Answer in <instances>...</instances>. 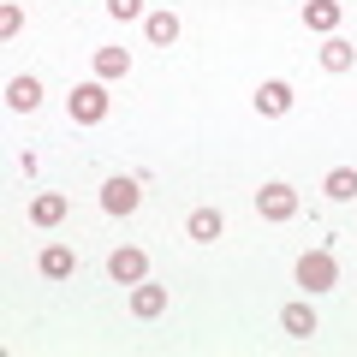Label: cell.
Instances as JSON below:
<instances>
[{"label": "cell", "instance_id": "obj_1", "mask_svg": "<svg viewBox=\"0 0 357 357\" xmlns=\"http://www.w3.org/2000/svg\"><path fill=\"white\" fill-rule=\"evenodd\" d=\"M298 286H304V292H333V286H340V262H333L328 250H304L298 256Z\"/></svg>", "mask_w": 357, "mask_h": 357}, {"label": "cell", "instance_id": "obj_2", "mask_svg": "<svg viewBox=\"0 0 357 357\" xmlns=\"http://www.w3.org/2000/svg\"><path fill=\"white\" fill-rule=\"evenodd\" d=\"M66 114H72L77 126H102V119H107V89H102V77H96V84H77L72 96H66Z\"/></svg>", "mask_w": 357, "mask_h": 357}, {"label": "cell", "instance_id": "obj_3", "mask_svg": "<svg viewBox=\"0 0 357 357\" xmlns=\"http://www.w3.org/2000/svg\"><path fill=\"white\" fill-rule=\"evenodd\" d=\"M256 215L262 220H292L298 215V191L292 185H262V191H256Z\"/></svg>", "mask_w": 357, "mask_h": 357}, {"label": "cell", "instance_id": "obj_4", "mask_svg": "<svg viewBox=\"0 0 357 357\" xmlns=\"http://www.w3.org/2000/svg\"><path fill=\"white\" fill-rule=\"evenodd\" d=\"M107 274H114L119 286H137L143 274H149V256H143L137 244H126V250H114V256H107Z\"/></svg>", "mask_w": 357, "mask_h": 357}, {"label": "cell", "instance_id": "obj_5", "mask_svg": "<svg viewBox=\"0 0 357 357\" xmlns=\"http://www.w3.org/2000/svg\"><path fill=\"white\" fill-rule=\"evenodd\" d=\"M256 114H268V119L292 114V84H280V77H268V84L256 89Z\"/></svg>", "mask_w": 357, "mask_h": 357}, {"label": "cell", "instance_id": "obj_6", "mask_svg": "<svg viewBox=\"0 0 357 357\" xmlns=\"http://www.w3.org/2000/svg\"><path fill=\"white\" fill-rule=\"evenodd\" d=\"M102 208L107 215H131V208H137V178H107L102 185Z\"/></svg>", "mask_w": 357, "mask_h": 357}, {"label": "cell", "instance_id": "obj_7", "mask_svg": "<svg viewBox=\"0 0 357 357\" xmlns=\"http://www.w3.org/2000/svg\"><path fill=\"white\" fill-rule=\"evenodd\" d=\"M340 0H304V24L310 30H321V36H333V30H340Z\"/></svg>", "mask_w": 357, "mask_h": 357}, {"label": "cell", "instance_id": "obj_8", "mask_svg": "<svg viewBox=\"0 0 357 357\" xmlns=\"http://www.w3.org/2000/svg\"><path fill=\"white\" fill-rule=\"evenodd\" d=\"M131 310H137L143 321L167 316V286H149V280H137V292H131Z\"/></svg>", "mask_w": 357, "mask_h": 357}, {"label": "cell", "instance_id": "obj_9", "mask_svg": "<svg viewBox=\"0 0 357 357\" xmlns=\"http://www.w3.org/2000/svg\"><path fill=\"white\" fill-rule=\"evenodd\" d=\"M36 102H42L36 77H13V84H6V107H13V114H36Z\"/></svg>", "mask_w": 357, "mask_h": 357}, {"label": "cell", "instance_id": "obj_10", "mask_svg": "<svg viewBox=\"0 0 357 357\" xmlns=\"http://www.w3.org/2000/svg\"><path fill=\"white\" fill-rule=\"evenodd\" d=\"M220 227H227V220H220V208H191V220H185V232H191L197 244H215Z\"/></svg>", "mask_w": 357, "mask_h": 357}, {"label": "cell", "instance_id": "obj_11", "mask_svg": "<svg viewBox=\"0 0 357 357\" xmlns=\"http://www.w3.org/2000/svg\"><path fill=\"white\" fill-rule=\"evenodd\" d=\"M280 328L292 333V340H310V333H316V310H310V304H286L280 310Z\"/></svg>", "mask_w": 357, "mask_h": 357}, {"label": "cell", "instance_id": "obj_12", "mask_svg": "<svg viewBox=\"0 0 357 357\" xmlns=\"http://www.w3.org/2000/svg\"><path fill=\"white\" fill-rule=\"evenodd\" d=\"M72 268H77L72 244H48V250H42V274H48V280H66Z\"/></svg>", "mask_w": 357, "mask_h": 357}, {"label": "cell", "instance_id": "obj_13", "mask_svg": "<svg viewBox=\"0 0 357 357\" xmlns=\"http://www.w3.org/2000/svg\"><path fill=\"white\" fill-rule=\"evenodd\" d=\"M30 220H36V227H60V220H66V197L42 191L36 203H30Z\"/></svg>", "mask_w": 357, "mask_h": 357}, {"label": "cell", "instance_id": "obj_14", "mask_svg": "<svg viewBox=\"0 0 357 357\" xmlns=\"http://www.w3.org/2000/svg\"><path fill=\"white\" fill-rule=\"evenodd\" d=\"M351 60H357V48H351V42H340V36H328V42H321V66H328V72H351Z\"/></svg>", "mask_w": 357, "mask_h": 357}, {"label": "cell", "instance_id": "obj_15", "mask_svg": "<svg viewBox=\"0 0 357 357\" xmlns=\"http://www.w3.org/2000/svg\"><path fill=\"white\" fill-rule=\"evenodd\" d=\"M131 72V54L126 48H102V54H96V77H102V84H107V77H126Z\"/></svg>", "mask_w": 357, "mask_h": 357}, {"label": "cell", "instance_id": "obj_16", "mask_svg": "<svg viewBox=\"0 0 357 357\" xmlns=\"http://www.w3.org/2000/svg\"><path fill=\"white\" fill-rule=\"evenodd\" d=\"M321 191H328L333 203H351V197H357V173H351V167H333V173H328V185H321Z\"/></svg>", "mask_w": 357, "mask_h": 357}, {"label": "cell", "instance_id": "obj_17", "mask_svg": "<svg viewBox=\"0 0 357 357\" xmlns=\"http://www.w3.org/2000/svg\"><path fill=\"white\" fill-rule=\"evenodd\" d=\"M143 30H149V42H161V48H167V42H178V18L173 13H149V18H143Z\"/></svg>", "mask_w": 357, "mask_h": 357}, {"label": "cell", "instance_id": "obj_18", "mask_svg": "<svg viewBox=\"0 0 357 357\" xmlns=\"http://www.w3.org/2000/svg\"><path fill=\"white\" fill-rule=\"evenodd\" d=\"M18 30H24V13L18 6H0V36H18Z\"/></svg>", "mask_w": 357, "mask_h": 357}, {"label": "cell", "instance_id": "obj_19", "mask_svg": "<svg viewBox=\"0 0 357 357\" xmlns=\"http://www.w3.org/2000/svg\"><path fill=\"white\" fill-rule=\"evenodd\" d=\"M107 13L114 18H143V0H107Z\"/></svg>", "mask_w": 357, "mask_h": 357}]
</instances>
